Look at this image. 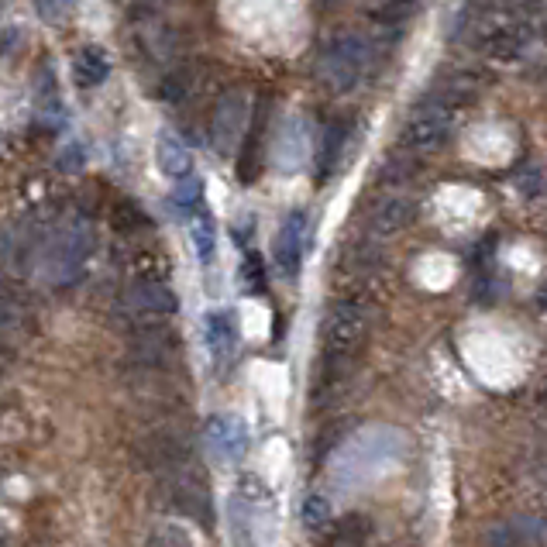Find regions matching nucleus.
Segmentation results:
<instances>
[{
  "label": "nucleus",
  "instance_id": "nucleus-1",
  "mask_svg": "<svg viewBox=\"0 0 547 547\" xmlns=\"http://www.w3.org/2000/svg\"><path fill=\"white\" fill-rule=\"evenodd\" d=\"M93 252H97V234L87 217L52 221V228L45 231L42 245H38L35 272L45 286L66 289L87 276Z\"/></svg>",
  "mask_w": 547,
  "mask_h": 547
},
{
  "label": "nucleus",
  "instance_id": "nucleus-2",
  "mask_svg": "<svg viewBox=\"0 0 547 547\" xmlns=\"http://www.w3.org/2000/svg\"><path fill=\"white\" fill-rule=\"evenodd\" d=\"M369 42L355 31H338L331 42L324 45L320 52V62H317V73H320V83L334 93V97H345L365 80L369 73Z\"/></svg>",
  "mask_w": 547,
  "mask_h": 547
},
{
  "label": "nucleus",
  "instance_id": "nucleus-3",
  "mask_svg": "<svg viewBox=\"0 0 547 547\" xmlns=\"http://www.w3.org/2000/svg\"><path fill=\"white\" fill-rule=\"evenodd\" d=\"M530 31L513 11H492L475 18V49L486 56L492 66H513L527 56Z\"/></svg>",
  "mask_w": 547,
  "mask_h": 547
},
{
  "label": "nucleus",
  "instance_id": "nucleus-4",
  "mask_svg": "<svg viewBox=\"0 0 547 547\" xmlns=\"http://www.w3.org/2000/svg\"><path fill=\"white\" fill-rule=\"evenodd\" d=\"M455 104L444 97H427L420 107H413L410 117L400 128V148L406 155H431L451 138V124H455Z\"/></svg>",
  "mask_w": 547,
  "mask_h": 547
},
{
  "label": "nucleus",
  "instance_id": "nucleus-5",
  "mask_svg": "<svg viewBox=\"0 0 547 547\" xmlns=\"http://www.w3.org/2000/svg\"><path fill=\"white\" fill-rule=\"evenodd\" d=\"M369 341V310L358 300H338L324 317V355L331 365H348Z\"/></svg>",
  "mask_w": 547,
  "mask_h": 547
},
{
  "label": "nucleus",
  "instance_id": "nucleus-6",
  "mask_svg": "<svg viewBox=\"0 0 547 547\" xmlns=\"http://www.w3.org/2000/svg\"><path fill=\"white\" fill-rule=\"evenodd\" d=\"M162 503H166L173 513H179V517L207 523V527H210V520H214L210 486L197 468H193V461L162 472Z\"/></svg>",
  "mask_w": 547,
  "mask_h": 547
},
{
  "label": "nucleus",
  "instance_id": "nucleus-7",
  "mask_svg": "<svg viewBox=\"0 0 547 547\" xmlns=\"http://www.w3.org/2000/svg\"><path fill=\"white\" fill-rule=\"evenodd\" d=\"M117 310H121L131 324H159V320L176 314L179 300L166 279H135V283L121 293Z\"/></svg>",
  "mask_w": 547,
  "mask_h": 547
},
{
  "label": "nucleus",
  "instance_id": "nucleus-8",
  "mask_svg": "<svg viewBox=\"0 0 547 547\" xmlns=\"http://www.w3.org/2000/svg\"><path fill=\"white\" fill-rule=\"evenodd\" d=\"M248 131V97L245 90L231 87L217 97L214 117H210V145L217 155H234L245 142Z\"/></svg>",
  "mask_w": 547,
  "mask_h": 547
},
{
  "label": "nucleus",
  "instance_id": "nucleus-9",
  "mask_svg": "<svg viewBox=\"0 0 547 547\" xmlns=\"http://www.w3.org/2000/svg\"><path fill=\"white\" fill-rule=\"evenodd\" d=\"M128 348L135 355V362L145 365V369L173 372V365H179V358H183V341L176 338L173 327H166V320H159V324H135Z\"/></svg>",
  "mask_w": 547,
  "mask_h": 547
},
{
  "label": "nucleus",
  "instance_id": "nucleus-10",
  "mask_svg": "<svg viewBox=\"0 0 547 547\" xmlns=\"http://www.w3.org/2000/svg\"><path fill=\"white\" fill-rule=\"evenodd\" d=\"M203 441H207L210 458L221 461V465H234V461H241L248 451V427L245 420L234 417V413H217V417H210L207 427H203Z\"/></svg>",
  "mask_w": 547,
  "mask_h": 547
},
{
  "label": "nucleus",
  "instance_id": "nucleus-11",
  "mask_svg": "<svg viewBox=\"0 0 547 547\" xmlns=\"http://www.w3.org/2000/svg\"><path fill=\"white\" fill-rule=\"evenodd\" d=\"M138 451H142L145 465L159 468V472H169V468L186 465L193 458L190 437H186V431H176V427H159L138 444Z\"/></svg>",
  "mask_w": 547,
  "mask_h": 547
},
{
  "label": "nucleus",
  "instance_id": "nucleus-12",
  "mask_svg": "<svg viewBox=\"0 0 547 547\" xmlns=\"http://www.w3.org/2000/svg\"><path fill=\"white\" fill-rule=\"evenodd\" d=\"M303 248H307V214L293 210V214H286V221L279 224L276 245H272V255H276V265L283 276L293 279L296 272H300Z\"/></svg>",
  "mask_w": 547,
  "mask_h": 547
},
{
  "label": "nucleus",
  "instance_id": "nucleus-13",
  "mask_svg": "<svg viewBox=\"0 0 547 547\" xmlns=\"http://www.w3.org/2000/svg\"><path fill=\"white\" fill-rule=\"evenodd\" d=\"M413 214H417V203L410 197H403V193H386V197L369 210V234L382 241L393 238V234H400L406 224L413 221Z\"/></svg>",
  "mask_w": 547,
  "mask_h": 547
},
{
  "label": "nucleus",
  "instance_id": "nucleus-14",
  "mask_svg": "<svg viewBox=\"0 0 547 547\" xmlns=\"http://www.w3.org/2000/svg\"><path fill=\"white\" fill-rule=\"evenodd\" d=\"M38 121L45 124L49 131H59L62 124H66V104H62V93H59V83L56 76H52L49 66L38 69Z\"/></svg>",
  "mask_w": 547,
  "mask_h": 547
},
{
  "label": "nucleus",
  "instance_id": "nucleus-15",
  "mask_svg": "<svg viewBox=\"0 0 547 547\" xmlns=\"http://www.w3.org/2000/svg\"><path fill=\"white\" fill-rule=\"evenodd\" d=\"M203 338H207L210 355L228 358L234 345H238V327H234V317L228 310H214V314L203 317Z\"/></svg>",
  "mask_w": 547,
  "mask_h": 547
},
{
  "label": "nucleus",
  "instance_id": "nucleus-16",
  "mask_svg": "<svg viewBox=\"0 0 547 547\" xmlns=\"http://www.w3.org/2000/svg\"><path fill=\"white\" fill-rule=\"evenodd\" d=\"M107 76H111V62H107V56L97 49V45H83V49L73 56V80L80 83L83 90H93V87H100V83H107Z\"/></svg>",
  "mask_w": 547,
  "mask_h": 547
},
{
  "label": "nucleus",
  "instance_id": "nucleus-17",
  "mask_svg": "<svg viewBox=\"0 0 547 547\" xmlns=\"http://www.w3.org/2000/svg\"><path fill=\"white\" fill-rule=\"evenodd\" d=\"M155 155H159V169L169 179L193 176V155H190V148L179 142L176 135H162L159 138V148H155Z\"/></svg>",
  "mask_w": 547,
  "mask_h": 547
},
{
  "label": "nucleus",
  "instance_id": "nucleus-18",
  "mask_svg": "<svg viewBox=\"0 0 547 547\" xmlns=\"http://www.w3.org/2000/svg\"><path fill=\"white\" fill-rule=\"evenodd\" d=\"M190 238H193V248H197V259L203 265L214 262V252H217V228H214V214L207 210V203L203 207L193 210L190 217Z\"/></svg>",
  "mask_w": 547,
  "mask_h": 547
},
{
  "label": "nucleus",
  "instance_id": "nucleus-19",
  "mask_svg": "<svg viewBox=\"0 0 547 547\" xmlns=\"http://www.w3.org/2000/svg\"><path fill=\"white\" fill-rule=\"evenodd\" d=\"M345 148H348V124L345 121L327 124L324 138H320V162H317V176L320 179H327V176L334 173V169H338Z\"/></svg>",
  "mask_w": 547,
  "mask_h": 547
},
{
  "label": "nucleus",
  "instance_id": "nucleus-20",
  "mask_svg": "<svg viewBox=\"0 0 547 547\" xmlns=\"http://www.w3.org/2000/svg\"><path fill=\"white\" fill-rule=\"evenodd\" d=\"M145 547H197V541L183 523H159L148 530Z\"/></svg>",
  "mask_w": 547,
  "mask_h": 547
},
{
  "label": "nucleus",
  "instance_id": "nucleus-21",
  "mask_svg": "<svg viewBox=\"0 0 547 547\" xmlns=\"http://www.w3.org/2000/svg\"><path fill=\"white\" fill-rule=\"evenodd\" d=\"M131 272H135V279H166L169 262L166 255L155 252V248H142V252L131 255Z\"/></svg>",
  "mask_w": 547,
  "mask_h": 547
},
{
  "label": "nucleus",
  "instance_id": "nucleus-22",
  "mask_svg": "<svg viewBox=\"0 0 547 547\" xmlns=\"http://www.w3.org/2000/svg\"><path fill=\"white\" fill-rule=\"evenodd\" d=\"M173 207L179 210L183 217H190L193 210L203 207V183L197 176H186L176 183V193H173Z\"/></svg>",
  "mask_w": 547,
  "mask_h": 547
},
{
  "label": "nucleus",
  "instance_id": "nucleus-23",
  "mask_svg": "<svg viewBox=\"0 0 547 547\" xmlns=\"http://www.w3.org/2000/svg\"><path fill=\"white\" fill-rule=\"evenodd\" d=\"M111 224H114L117 234H128L131 238V234L148 228V217H145V210L135 207V203H117V207L111 210Z\"/></svg>",
  "mask_w": 547,
  "mask_h": 547
},
{
  "label": "nucleus",
  "instance_id": "nucleus-24",
  "mask_svg": "<svg viewBox=\"0 0 547 547\" xmlns=\"http://www.w3.org/2000/svg\"><path fill=\"white\" fill-rule=\"evenodd\" d=\"M303 527L314 530V534L331 527V503H327L320 492H310V496L303 499Z\"/></svg>",
  "mask_w": 547,
  "mask_h": 547
},
{
  "label": "nucleus",
  "instance_id": "nucleus-25",
  "mask_svg": "<svg viewBox=\"0 0 547 547\" xmlns=\"http://www.w3.org/2000/svg\"><path fill=\"white\" fill-rule=\"evenodd\" d=\"M25 324V303L11 293V289L0 286V334H11Z\"/></svg>",
  "mask_w": 547,
  "mask_h": 547
},
{
  "label": "nucleus",
  "instance_id": "nucleus-26",
  "mask_svg": "<svg viewBox=\"0 0 547 547\" xmlns=\"http://www.w3.org/2000/svg\"><path fill=\"white\" fill-rule=\"evenodd\" d=\"M523 544L527 541H523L517 523H496V527L486 530V547H523Z\"/></svg>",
  "mask_w": 547,
  "mask_h": 547
},
{
  "label": "nucleus",
  "instance_id": "nucleus-27",
  "mask_svg": "<svg viewBox=\"0 0 547 547\" xmlns=\"http://www.w3.org/2000/svg\"><path fill=\"white\" fill-rule=\"evenodd\" d=\"M241 279H245V286H248V293H265V265H262V259L259 255H248L245 259V265H241Z\"/></svg>",
  "mask_w": 547,
  "mask_h": 547
},
{
  "label": "nucleus",
  "instance_id": "nucleus-28",
  "mask_svg": "<svg viewBox=\"0 0 547 547\" xmlns=\"http://www.w3.org/2000/svg\"><path fill=\"white\" fill-rule=\"evenodd\" d=\"M83 145H69L66 152H62V159H59V169L62 173H80L83 169Z\"/></svg>",
  "mask_w": 547,
  "mask_h": 547
},
{
  "label": "nucleus",
  "instance_id": "nucleus-29",
  "mask_svg": "<svg viewBox=\"0 0 547 547\" xmlns=\"http://www.w3.org/2000/svg\"><path fill=\"white\" fill-rule=\"evenodd\" d=\"M35 7L45 21H59L62 11H66V0H35Z\"/></svg>",
  "mask_w": 547,
  "mask_h": 547
},
{
  "label": "nucleus",
  "instance_id": "nucleus-30",
  "mask_svg": "<svg viewBox=\"0 0 547 547\" xmlns=\"http://www.w3.org/2000/svg\"><path fill=\"white\" fill-rule=\"evenodd\" d=\"M7 369H11V351H7L4 345H0V375H4Z\"/></svg>",
  "mask_w": 547,
  "mask_h": 547
}]
</instances>
